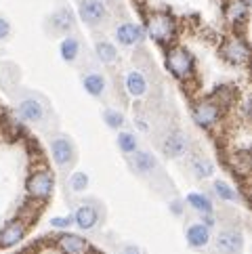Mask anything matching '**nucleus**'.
I'll return each mask as SVG.
<instances>
[{
  "mask_svg": "<svg viewBox=\"0 0 252 254\" xmlns=\"http://www.w3.org/2000/svg\"><path fill=\"white\" fill-rule=\"evenodd\" d=\"M147 34L156 44L168 47L177 38V21L168 13H151L147 19Z\"/></svg>",
  "mask_w": 252,
  "mask_h": 254,
  "instance_id": "nucleus-1",
  "label": "nucleus"
},
{
  "mask_svg": "<svg viewBox=\"0 0 252 254\" xmlns=\"http://www.w3.org/2000/svg\"><path fill=\"white\" fill-rule=\"evenodd\" d=\"M166 67L177 80H189L195 76V59L185 47H173L166 51Z\"/></svg>",
  "mask_w": 252,
  "mask_h": 254,
  "instance_id": "nucleus-2",
  "label": "nucleus"
},
{
  "mask_svg": "<svg viewBox=\"0 0 252 254\" xmlns=\"http://www.w3.org/2000/svg\"><path fill=\"white\" fill-rule=\"evenodd\" d=\"M25 191L30 197L38 199V202H47V199L55 191V175L51 170H34L32 175L25 179Z\"/></svg>",
  "mask_w": 252,
  "mask_h": 254,
  "instance_id": "nucleus-3",
  "label": "nucleus"
},
{
  "mask_svg": "<svg viewBox=\"0 0 252 254\" xmlns=\"http://www.w3.org/2000/svg\"><path fill=\"white\" fill-rule=\"evenodd\" d=\"M223 116V105L214 99H202L191 107V118L200 128H214Z\"/></svg>",
  "mask_w": 252,
  "mask_h": 254,
  "instance_id": "nucleus-4",
  "label": "nucleus"
},
{
  "mask_svg": "<svg viewBox=\"0 0 252 254\" xmlns=\"http://www.w3.org/2000/svg\"><path fill=\"white\" fill-rule=\"evenodd\" d=\"M49 145H51V158L55 162L57 168L65 170L74 164L76 147H74V143H71L69 137H65V134H55V137L49 141Z\"/></svg>",
  "mask_w": 252,
  "mask_h": 254,
  "instance_id": "nucleus-5",
  "label": "nucleus"
},
{
  "mask_svg": "<svg viewBox=\"0 0 252 254\" xmlns=\"http://www.w3.org/2000/svg\"><path fill=\"white\" fill-rule=\"evenodd\" d=\"M15 112L19 116V120L28 122V124H38L44 120V116H47V107H44V103L38 97L28 95V97H21L19 101H17Z\"/></svg>",
  "mask_w": 252,
  "mask_h": 254,
  "instance_id": "nucleus-6",
  "label": "nucleus"
},
{
  "mask_svg": "<svg viewBox=\"0 0 252 254\" xmlns=\"http://www.w3.org/2000/svg\"><path fill=\"white\" fill-rule=\"evenodd\" d=\"M28 221L23 219H13L8 221L2 229H0V248H13L17 244H21L28 235Z\"/></svg>",
  "mask_w": 252,
  "mask_h": 254,
  "instance_id": "nucleus-7",
  "label": "nucleus"
},
{
  "mask_svg": "<svg viewBox=\"0 0 252 254\" xmlns=\"http://www.w3.org/2000/svg\"><path fill=\"white\" fill-rule=\"evenodd\" d=\"M221 55L223 59L231 63V65H244V63H248V57H250V49L246 40L242 38H229L223 42L221 47Z\"/></svg>",
  "mask_w": 252,
  "mask_h": 254,
  "instance_id": "nucleus-8",
  "label": "nucleus"
},
{
  "mask_svg": "<svg viewBox=\"0 0 252 254\" xmlns=\"http://www.w3.org/2000/svg\"><path fill=\"white\" fill-rule=\"evenodd\" d=\"M214 248L221 254H242V250H244V235L238 229H225L214 238Z\"/></svg>",
  "mask_w": 252,
  "mask_h": 254,
  "instance_id": "nucleus-9",
  "label": "nucleus"
},
{
  "mask_svg": "<svg viewBox=\"0 0 252 254\" xmlns=\"http://www.w3.org/2000/svg\"><path fill=\"white\" fill-rule=\"evenodd\" d=\"M74 225L82 231H93L99 223V208L95 202H84L74 210Z\"/></svg>",
  "mask_w": 252,
  "mask_h": 254,
  "instance_id": "nucleus-10",
  "label": "nucleus"
},
{
  "mask_svg": "<svg viewBox=\"0 0 252 254\" xmlns=\"http://www.w3.org/2000/svg\"><path fill=\"white\" fill-rule=\"evenodd\" d=\"M114 36H116V40H118V44H122V47H134V44H141L143 40H145V32H143V28L137 23H130V21H124L120 25H116Z\"/></svg>",
  "mask_w": 252,
  "mask_h": 254,
  "instance_id": "nucleus-11",
  "label": "nucleus"
},
{
  "mask_svg": "<svg viewBox=\"0 0 252 254\" xmlns=\"http://www.w3.org/2000/svg\"><path fill=\"white\" fill-rule=\"evenodd\" d=\"M55 242H57V248L63 254H91V244L78 233L65 231V233H61Z\"/></svg>",
  "mask_w": 252,
  "mask_h": 254,
  "instance_id": "nucleus-12",
  "label": "nucleus"
},
{
  "mask_svg": "<svg viewBox=\"0 0 252 254\" xmlns=\"http://www.w3.org/2000/svg\"><path fill=\"white\" fill-rule=\"evenodd\" d=\"M80 17L86 25H99L105 21L107 17V8L103 4V0H82L80 4Z\"/></svg>",
  "mask_w": 252,
  "mask_h": 254,
  "instance_id": "nucleus-13",
  "label": "nucleus"
},
{
  "mask_svg": "<svg viewBox=\"0 0 252 254\" xmlns=\"http://www.w3.org/2000/svg\"><path fill=\"white\" fill-rule=\"evenodd\" d=\"M185 240H187V246L193 248V250H202L206 248L208 244L212 242V233L206 225L202 223H191L185 229Z\"/></svg>",
  "mask_w": 252,
  "mask_h": 254,
  "instance_id": "nucleus-14",
  "label": "nucleus"
},
{
  "mask_svg": "<svg viewBox=\"0 0 252 254\" xmlns=\"http://www.w3.org/2000/svg\"><path fill=\"white\" fill-rule=\"evenodd\" d=\"M187 149H189L187 134L181 130H173L162 141V153H164L166 158H181Z\"/></svg>",
  "mask_w": 252,
  "mask_h": 254,
  "instance_id": "nucleus-15",
  "label": "nucleus"
},
{
  "mask_svg": "<svg viewBox=\"0 0 252 254\" xmlns=\"http://www.w3.org/2000/svg\"><path fill=\"white\" fill-rule=\"evenodd\" d=\"M130 166L132 170L137 172L141 177H149L154 175L156 168H158V158L154 156L151 151H143V149H137L134 153H130Z\"/></svg>",
  "mask_w": 252,
  "mask_h": 254,
  "instance_id": "nucleus-16",
  "label": "nucleus"
},
{
  "mask_svg": "<svg viewBox=\"0 0 252 254\" xmlns=\"http://www.w3.org/2000/svg\"><path fill=\"white\" fill-rule=\"evenodd\" d=\"M124 86H126V93L132 99H141L147 95V78L143 76V71H139V69H130L128 74H126Z\"/></svg>",
  "mask_w": 252,
  "mask_h": 254,
  "instance_id": "nucleus-17",
  "label": "nucleus"
},
{
  "mask_svg": "<svg viewBox=\"0 0 252 254\" xmlns=\"http://www.w3.org/2000/svg\"><path fill=\"white\" fill-rule=\"evenodd\" d=\"M183 202L189 208H191L193 212H197V214H212L214 212L212 199H210V195H206L204 191H191V193H187Z\"/></svg>",
  "mask_w": 252,
  "mask_h": 254,
  "instance_id": "nucleus-18",
  "label": "nucleus"
},
{
  "mask_svg": "<svg viewBox=\"0 0 252 254\" xmlns=\"http://www.w3.org/2000/svg\"><path fill=\"white\" fill-rule=\"evenodd\" d=\"M74 25H76V17L69 8H59V11L51 15V28L57 34H67L69 30H74Z\"/></svg>",
  "mask_w": 252,
  "mask_h": 254,
  "instance_id": "nucleus-19",
  "label": "nucleus"
},
{
  "mask_svg": "<svg viewBox=\"0 0 252 254\" xmlns=\"http://www.w3.org/2000/svg\"><path fill=\"white\" fill-rule=\"evenodd\" d=\"M105 86H107L105 78H103V74H99V71H88V74L82 76V88L95 99L105 95Z\"/></svg>",
  "mask_w": 252,
  "mask_h": 254,
  "instance_id": "nucleus-20",
  "label": "nucleus"
},
{
  "mask_svg": "<svg viewBox=\"0 0 252 254\" xmlns=\"http://www.w3.org/2000/svg\"><path fill=\"white\" fill-rule=\"evenodd\" d=\"M248 8H250L248 0H227L225 2V17L231 23H242L248 17Z\"/></svg>",
  "mask_w": 252,
  "mask_h": 254,
  "instance_id": "nucleus-21",
  "label": "nucleus"
},
{
  "mask_svg": "<svg viewBox=\"0 0 252 254\" xmlns=\"http://www.w3.org/2000/svg\"><path fill=\"white\" fill-rule=\"evenodd\" d=\"M189 168L195 175V179H210L214 175V164L212 160L204 158V156H193L189 160Z\"/></svg>",
  "mask_w": 252,
  "mask_h": 254,
  "instance_id": "nucleus-22",
  "label": "nucleus"
},
{
  "mask_svg": "<svg viewBox=\"0 0 252 254\" xmlns=\"http://www.w3.org/2000/svg\"><path fill=\"white\" fill-rule=\"evenodd\" d=\"M59 55L65 63H74L78 59V55H80L78 38H74V36H65V38L61 40V44H59Z\"/></svg>",
  "mask_w": 252,
  "mask_h": 254,
  "instance_id": "nucleus-23",
  "label": "nucleus"
},
{
  "mask_svg": "<svg viewBox=\"0 0 252 254\" xmlns=\"http://www.w3.org/2000/svg\"><path fill=\"white\" fill-rule=\"evenodd\" d=\"M95 55L101 63H105V65H114V63L118 61V51H116L114 44L107 42V40H99L95 44Z\"/></svg>",
  "mask_w": 252,
  "mask_h": 254,
  "instance_id": "nucleus-24",
  "label": "nucleus"
},
{
  "mask_svg": "<svg viewBox=\"0 0 252 254\" xmlns=\"http://www.w3.org/2000/svg\"><path fill=\"white\" fill-rule=\"evenodd\" d=\"M212 191L221 199V202H238V197H240L236 189H233L227 181H223V179H214L212 181Z\"/></svg>",
  "mask_w": 252,
  "mask_h": 254,
  "instance_id": "nucleus-25",
  "label": "nucleus"
},
{
  "mask_svg": "<svg viewBox=\"0 0 252 254\" xmlns=\"http://www.w3.org/2000/svg\"><path fill=\"white\" fill-rule=\"evenodd\" d=\"M116 143H118V149L124 153V156H130V153H134L139 149V141H137V137H134V132L120 130Z\"/></svg>",
  "mask_w": 252,
  "mask_h": 254,
  "instance_id": "nucleus-26",
  "label": "nucleus"
},
{
  "mask_svg": "<svg viewBox=\"0 0 252 254\" xmlns=\"http://www.w3.org/2000/svg\"><path fill=\"white\" fill-rule=\"evenodd\" d=\"M103 122L107 124V128L112 130H120L126 126V118L122 112L114 110V107H107V110H103Z\"/></svg>",
  "mask_w": 252,
  "mask_h": 254,
  "instance_id": "nucleus-27",
  "label": "nucleus"
},
{
  "mask_svg": "<svg viewBox=\"0 0 252 254\" xmlns=\"http://www.w3.org/2000/svg\"><path fill=\"white\" fill-rule=\"evenodd\" d=\"M88 183H91V179H88V175L84 170H78L69 177V189L74 193H84L88 189Z\"/></svg>",
  "mask_w": 252,
  "mask_h": 254,
  "instance_id": "nucleus-28",
  "label": "nucleus"
},
{
  "mask_svg": "<svg viewBox=\"0 0 252 254\" xmlns=\"http://www.w3.org/2000/svg\"><path fill=\"white\" fill-rule=\"evenodd\" d=\"M49 225L55 227V229H69V227L74 225V216H71V214H65V216H51Z\"/></svg>",
  "mask_w": 252,
  "mask_h": 254,
  "instance_id": "nucleus-29",
  "label": "nucleus"
},
{
  "mask_svg": "<svg viewBox=\"0 0 252 254\" xmlns=\"http://www.w3.org/2000/svg\"><path fill=\"white\" fill-rule=\"evenodd\" d=\"M11 36V23L4 17H0V40H6Z\"/></svg>",
  "mask_w": 252,
  "mask_h": 254,
  "instance_id": "nucleus-30",
  "label": "nucleus"
},
{
  "mask_svg": "<svg viewBox=\"0 0 252 254\" xmlns=\"http://www.w3.org/2000/svg\"><path fill=\"white\" fill-rule=\"evenodd\" d=\"M183 206H185V202H183V199H173V202L168 204L170 212H173L175 216H181V214H183Z\"/></svg>",
  "mask_w": 252,
  "mask_h": 254,
  "instance_id": "nucleus-31",
  "label": "nucleus"
},
{
  "mask_svg": "<svg viewBox=\"0 0 252 254\" xmlns=\"http://www.w3.org/2000/svg\"><path fill=\"white\" fill-rule=\"evenodd\" d=\"M120 254H143L139 246H134V244H126V246H122Z\"/></svg>",
  "mask_w": 252,
  "mask_h": 254,
  "instance_id": "nucleus-32",
  "label": "nucleus"
},
{
  "mask_svg": "<svg viewBox=\"0 0 252 254\" xmlns=\"http://www.w3.org/2000/svg\"><path fill=\"white\" fill-rule=\"evenodd\" d=\"M200 223L206 225V227H208V229L212 231V227L217 225V221H214V212H212V214H202V221H200Z\"/></svg>",
  "mask_w": 252,
  "mask_h": 254,
  "instance_id": "nucleus-33",
  "label": "nucleus"
}]
</instances>
